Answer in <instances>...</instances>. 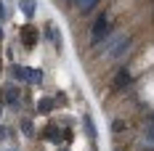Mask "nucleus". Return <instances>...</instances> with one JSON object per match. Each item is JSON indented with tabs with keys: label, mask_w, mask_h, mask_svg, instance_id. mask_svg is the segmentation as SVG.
<instances>
[{
	"label": "nucleus",
	"mask_w": 154,
	"mask_h": 151,
	"mask_svg": "<svg viewBox=\"0 0 154 151\" xmlns=\"http://www.w3.org/2000/svg\"><path fill=\"white\" fill-rule=\"evenodd\" d=\"M0 114H3V101H0Z\"/></svg>",
	"instance_id": "4468645a"
},
{
	"label": "nucleus",
	"mask_w": 154,
	"mask_h": 151,
	"mask_svg": "<svg viewBox=\"0 0 154 151\" xmlns=\"http://www.w3.org/2000/svg\"><path fill=\"white\" fill-rule=\"evenodd\" d=\"M112 32H114L112 29V14H98L93 19V24H91V45L98 48Z\"/></svg>",
	"instance_id": "f257e3e1"
},
{
	"label": "nucleus",
	"mask_w": 154,
	"mask_h": 151,
	"mask_svg": "<svg viewBox=\"0 0 154 151\" xmlns=\"http://www.w3.org/2000/svg\"><path fill=\"white\" fill-rule=\"evenodd\" d=\"M130 82H133V74H130V69H128V66H122V69L114 74V88H117V90H122V88H128Z\"/></svg>",
	"instance_id": "39448f33"
},
{
	"label": "nucleus",
	"mask_w": 154,
	"mask_h": 151,
	"mask_svg": "<svg viewBox=\"0 0 154 151\" xmlns=\"http://www.w3.org/2000/svg\"><path fill=\"white\" fill-rule=\"evenodd\" d=\"M0 37H3V29H0Z\"/></svg>",
	"instance_id": "2eb2a0df"
},
{
	"label": "nucleus",
	"mask_w": 154,
	"mask_h": 151,
	"mask_svg": "<svg viewBox=\"0 0 154 151\" xmlns=\"http://www.w3.org/2000/svg\"><path fill=\"white\" fill-rule=\"evenodd\" d=\"M21 37H24V45L27 48H35L40 35H37V29H35L32 24H24V27H21Z\"/></svg>",
	"instance_id": "423d86ee"
},
{
	"label": "nucleus",
	"mask_w": 154,
	"mask_h": 151,
	"mask_svg": "<svg viewBox=\"0 0 154 151\" xmlns=\"http://www.w3.org/2000/svg\"><path fill=\"white\" fill-rule=\"evenodd\" d=\"M19 8H21V14L27 16V19H35V11H37V0H19Z\"/></svg>",
	"instance_id": "1a4fd4ad"
},
{
	"label": "nucleus",
	"mask_w": 154,
	"mask_h": 151,
	"mask_svg": "<svg viewBox=\"0 0 154 151\" xmlns=\"http://www.w3.org/2000/svg\"><path fill=\"white\" fill-rule=\"evenodd\" d=\"M43 35H45V40H48V43H53L56 48H61V32L56 29L53 24H45V29H43Z\"/></svg>",
	"instance_id": "6e6552de"
},
{
	"label": "nucleus",
	"mask_w": 154,
	"mask_h": 151,
	"mask_svg": "<svg viewBox=\"0 0 154 151\" xmlns=\"http://www.w3.org/2000/svg\"><path fill=\"white\" fill-rule=\"evenodd\" d=\"M72 5L77 8V14H80V16H88L93 8L98 5V0H72Z\"/></svg>",
	"instance_id": "0eeeda50"
},
{
	"label": "nucleus",
	"mask_w": 154,
	"mask_h": 151,
	"mask_svg": "<svg viewBox=\"0 0 154 151\" xmlns=\"http://www.w3.org/2000/svg\"><path fill=\"white\" fill-rule=\"evenodd\" d=\"M56 106H59V104H56V98H43L40 106H37V114H51Z\"/></svg>",
	"instance_id": "9d476101"
},
{
	"label": "nucleus",
	"mask_w": 154,
	"mask_h": 151,
	"mask_svg": "<svg viewBox=\"0 0 154 151\" xmlns=\"http://www.w3.org/2000/svg\"><path fill=\"white\" fill-rule=\"evenodd\" d=\"M5 16H8L5 14V5H3V0H0V19H5Z\"/></svg>",
	"instance_id": "ddd939ff"
},
{
	"label": "nucleus",
	"mask_w": 154,
	"mask_h": 151,
	"mask_svg": "<svg viewBox=\"0 0 154 151\" xmlns=\"http://www.w3.org/2000/svg\"><path fill=\"white\" fill-rule=\"evenodd\" d=\"M11 74H14L16 82H27V85H43V72H40V69H29V66L14 64V66H11Z\"/></svg>",
	"instance_id": "f03ea898"
},
{
	"label": "nucleus",
	"mask_w": 154,
	"mask_h": 151,
	"mask_svg": "<svg viewBox=\"0 0 154 151\" xmlns=\"http://www.w3.org/2000/svg\"><path fill=\"white\" fill-rule=\"evenodd\" d=\"M21 101V90H19V85H8L5 93H3V106H19Z\"/></svg>",
	"instance_id": "7ed1b4c3"
},
{
	"label": "nucleus",
	"mask_w": 154,
	"mask_h": 151,
	"mask_svg": "<svg viewBox=\"0 0 154 151\" xmlns=\"http://www.w3.org/2000/svg\"><path fill=\"white\" fill-rule=\"evenodd\" d=\"M8 133H11V130H8V127H5V125H0V143H3V140H5V138H8Z\"/></svg>",
	"instance_id": "f8f14e48"
},
{
	"label": "nucleus",
	"mask_w": 154,
	"mask_h": 151,
	"mask_svg": "<svg viewBox=\"0 0 154 151\" xmlns=\"http://www.w3.org/2000/svg\"><path fill=\"white\" fill-rule=\"evenodd\" d=\"M141 140H143V146L149 151H154V119H149L143 125V130H141Z\"/></svg>",
	"instance_id": "20e7f679"
},
{
	"label": "nucleus",
	"mask_w": 154,
	"mask_h": 151,
	"mask_svg": "<svg viewBox=\"0 0 154 151\" xmlns=\"http://www.w3.org/2000/svg\"><path fill=\"white\" fill-rule=\"evenodd\" d=\"M82 127H85V133L91 140H96V125H93V117L91 114H82Z\"/></svg>",
	"instance_id": "9b49d317"
}]
</instances>
